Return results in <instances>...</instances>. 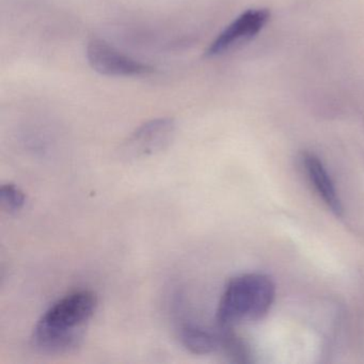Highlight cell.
<instances>
[{"label":"cell","instance_id":"1","mask_svg":"<svg viewBox=\"0 0 364 364\" xmlns=\"http://www.w3.org/2000/svg\"><path fill=\"white\" fill-rule=\"evenodd\" d=\"M97 306V295L86 289L60 298L36 325L33 344L46 353L57 355L74 350L82 343Z\"/></svg>","mask_w":364,"mask_h":364},{"label":"cell","instance_id":"2","mask_svg":"<svg viewBox=\"0 0 364 364\" xmlns=\"http://www.w3.org/2000/svg\"><path fill=\"white\" fill-rule=\"evenodd\" d=\"M276 287L263 274H245L230 280L217 311L219 326L233 327L263 318L272 308Z\"/></svg>","mask_w":364,"mask_h":364},{"label":"cell","instance_id":"4","mask_svg":"<svg viewBox=\"0 0 364 364\" xmlns=\"http://www.w3.org/2000/svg\"><path fill=\"white\" fill-rule=\"evenodd\" d=\"M269 16V12L265 9L248 10L245 12L216 38L208 48L206 55L220 56L250 41L263 29Z\"/></svg>","mask_w":364,"mask_h":364},{"label":"cell","instance_id":"6","mask_svg":"<svg viewBox=\"0 0 364 364\" xmlns=\"http://www.w3.org/2000/svg\"><path fill=\"white\" fill-rule=\"evenodd\" d=\"M301 163L304 172L317 195L334 214L341 216L343 213L342 203L333 181L330 178L323 161L313 153L306 152L302 154Z\"/></svg>","mask_w":364,"mask_h":364},{"label":"cell","instance_id":"8","mask_svg":"<svg viewBox=\"0 0 364 364\" xmlns=\"http://www.w3.org/2000/svg\"><path fill=\"white\" fill-rule=\"evenodd\" d=\"M0 201L8 212L16 213L24 208L26 198L16 185L5 184L0 188Z\"/></svg>","mask_w":364,"mask_h":364},{"label":"cell","instance_id":"7","mask_svg":"<svg viewBox=\"0 0 364 364\" xmlns=\"http://www.w3.org/2000/svg\"><path fill=\"white\" fill-rule=\"evenodd\" d=\"M178 338L183 346L196 355H206L220 348L219 330L210 331L188 321L180 326Z\"/></svg>","mask_w":364,"mask_h":364},{"label":"cell","instance_id":"5","mask_svg":"<svg viewBox=\"0 0 364 364\" xmlns=\"http://www.w3.org/2000/svg\"><path fill=\"white\" fill-rule=\"evenodd\" d=\"M176 124L171 119H156L136 129L124 144L129 157H144L165 149L174 135Z\"/></svg>","mask_w":364,"mask_h":364},{"label":"cell","instance_id":"3","mask_svg":"<svg viewBox=\"0 0 364 364\" xmlns=\"http://www.w3.org/2000/svg\"><path fill=\"white\" fill-rule=\"evenodd\" d=\"M92 69L105 76H140L153 72L150 65L134 60L103 40H93L87 48Z\"/></svg>","mask_w":364,"mask_h":364}]
</instances>
